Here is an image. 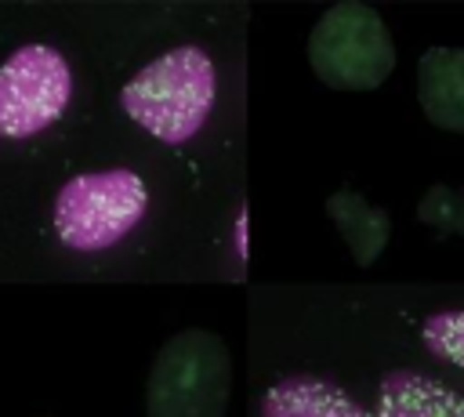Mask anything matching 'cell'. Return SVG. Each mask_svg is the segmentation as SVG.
I'll return each mask as SVG.
<instances>
[{"mask_svg": "<svg viewBox=\"0 0 464 417\" xmlns=\"http://www.w3.org/2000/svg\"><path fill=\"white\" fill-rule=\"evenodd\" d=\"M417 218L435 232L464 236V185H431L417 203Z\"/></svg>", "mask_w": 464, "mask_h": 417, "instance_id": "8fae6325", "label": "cell"}, {"mask_svg": "<svg viewBox=\"0 0 464 417\" xmlns=\"http://www.w3.org/2000/svg\"><path fill=\"white\" fill-rule=\"evenodd\" d=\"M149 210V185L127 167L72 174L51 207V228L62 247L98 254L127 239Z\"/></svg>", "mask_w": 464, "mask_h": 417, "instance_id": "3957f363", "label": "cell"}, {"mask_svg": "<svg viewBox=\"0 0 464 417\" xmlns=\"http://www.w3.org/2000/svg\"><path fill=\"white\" fill-rule=\"evenodd\" d=\"M420 341L435 359L464 370V308H446L428 315L420 323Z\"/></svg>", "mask_w": 464, "mask_h": 417, "instance_id": "30bf717a", "label": "cell"}, {"mask_svg": "<svg viewBox=\"0 0 464 417\" xmlns=\"http://www.w3.org/2000/svg\"><path fill=\"white\" fill-rule=\"evenodd\" d=\"M326 218L334 221V228L341 232L348 254L355 265H373L388 239H392V218L384 207L370 203L366 196H359L355 189H337L326 196Z\"/></svg>", "mask_w": 464, "mask_h": 417, "instance_id": "9c48e42d", "label": "cell"}, {"mask_svg": "<svg viewBox=\"0 0 464 417\" xmlns=\"http://www.w3.org/2000/svg\"><path fill=\"white\" fill-rule=\"evenodd\" d=\"M373 417H464V395L435 377L392 370L377 384Z\"/></svg>", "mask_w": 464, "mask_h": 417, "instance_id": "ba28073f", "label": "cell"}, {"mask_svg": "<svg viewBox=\"0 0 464 417\" xmlns=\"http://www.w3.org/2000/svg\"><path fill=\"white\" fill-rule=\"evenodd\" d=\"M312 73L334 91H377L395 62V40L377 7L341 0L319 15L304 40Z\"/></svg>", "mask_w": 464, "mask_h": 417, "instance_id": "277c9868", "label": "cell"}, {"mask_svg": "<svg viewBox=\"0 0 464 417\" xmlns=\"http://www.w3.org/2000/svg\"><path fill=\"white\" fill-rule=\"evenodd\" d=\"M232 395V352L207 326L170 334L145 377V417H225Z\"/></svg>", "mask_w": 464, "mask_h": 417, "instance_id": "7a4b0ae2", "label": "cell"}, {"mask_svg": "<svg viewBox=\"0 0 464 417\" xmlns=\"http://www.w3.org/2000/svg\"><path fill=\"white\" fill-rule=\"evenodd\" d=\"M236 239H239V257H246V210L239 214V225H236Z\"/></svg>", "mask_w": 464, "mask_h": 417, "instance_id": "7c38bea8", "label": "cell"}, {"mask_svg": "<svg viewBox=\"0 0 464 417\" xmlns=\"http://www.w3.org/2000/svg\"><path fill=\"white\" fill-rule=\"evenodd\" d=\"M72 102V65L51 44H22L0 62V138L25 141L54 127Z\"/></svg>", "mask_w": 464, "mask_h": 417, "instance_id": "5b68a950", "label": "cell"}, {"mask_svg": "<svg viewBox=\"0 0 464 417\" xmlns=\"http://www.w3.org/2000/svg\"><path fill=\"white\" fill-rule=\"evenodd\" d=\"M218 102L214 58L196 44H178L141 65L120 87L123 116L160 145L192 141Z\"/></svg>", "mask_w": 464, "mask_h": 417, "instance_id": "6da1fadb", "label": "cell"}, {"mask_svg": "<svg viewBox=\"0 0 464 417\" xmlns=\"http://www.w3.org/2000/svg\"><path fill=\"white\" fill-rule=\"evenodd\" d=\"M261 417H373V410L326 377L294 373L261 392Z\"/></svg>", "mask_w": 464, "mask_h": 417, "instance_id": "52a82bcc", "label": "cell"}, {"mask_svg": "<svg viewBox=\"0 0 464 417\" xmlns=\"http://www.w3.org/2000/svg\"><path fill=\"white\" fill-rule=\"evenodd\" d=\"M417 102L431 127L464 134V47L435 44L417 58Z\"/></svg>", "mask_w": 464, "mask_h": 417, "instance_id": "8992f818", "label": "cell"}]
</instances>
